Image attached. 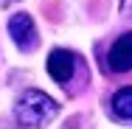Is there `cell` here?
I'll list each match as a JSON object with an SVG mask.
<instances>
[{
  "label": "cell",
  "instance_id": "6da1fadb",
  "mask_svg": "<svg viewBox=\"0 0 132 129\" xmlns=\"http://www.w3.org/2000/svg\"><path fill=\"white\" fill-rule=\"evenodd\" d=\"M59 115V104L42 90H26L14 104V118L26 129H42Z\"/></svg>",
  "mask_w": 132,
  "mask_h": 129
},
{
  "label": "cell",
  "instance_id": "7a4b0ae2",
  "mask_svg": "<svg viewBox=\"0 0 132 129\" xmlns=\"http://www.w3.org/2000/svg\"><path fill=\"white\" fill-rule=\"evenodd\" d=\"M9 37L14 39V45H17L23 53H31L37 45H39L37 25H34L31 14H26V11H17V14L9 20Z\"/></svg>",
  "mask_w": 132,
  "mask_h": 129
},
{
  "label": "cell",
  "instance_id": "3957f363",
  "mask_svg": "<svg viewBox=\"0 0 132 129\" xmlns=\"http://www.w3.org/2000/svg\"><path fill=\"white\" fill-rule=\"evenodd\" d=\"M107 65H110V70H115V73H127V70H132V31L121 34V37L110 45Z\"/></svg>",
  "mask_w": 132,
  "mask_h": 129
},
{
  "label": "cell",
  "instance_id": "277c9868",
  "mask_svg": "<svg viewBox=\"0 0 132 129\" xmlns=\"http://www.w3.org/2000/svg\"><path fill=\"white\" fill-rule=\"evenodd\" d=\"M73 67H76V56L65 48H56V51L48 53V73H51L53 81L59 84H68L70 76H73Z\"/></svg>",
  "mask_w": 132,
  "mask_h": 129
},
{
  "label": "cell",
  "instance_id": "5b68a950",
  "mask_svg": "<svg viewBox=\"0 0 132 129\" xmlns=\"http://www.w3.org/2000/svg\"><path fill=\"white\" fill-rule=\"evenodd\" d=\"M110 112L118 121H132V87L115 90V96L110 98Z\"/></svg>",
  "mask_w": 132,
  "mask_h": 129
},
{
  "label": "cell",
  "instance_id": "8992f818",
  "mask_svg": "<svg viewBox=\"0 0 132 129\" xmlns=\"http://www.w3.org/2000/svg\"><path fill=\"white\" fill-rule=\"evenodd\" d=\"M118 11H121V17H132V0H121Z\"/></svg>",
  "mask_w": 132,
  "mask_h": 129
}]
</instances>
